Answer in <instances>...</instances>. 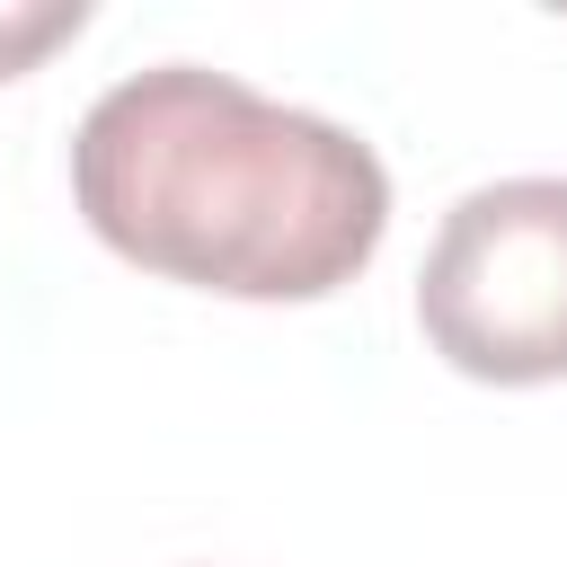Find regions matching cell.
Listing matches in <instances>:
<instances>
[{"label":"cell","instance_id":"obj_3","mask_svg":"<svg viewBox=\"0 0 567 567\" xmlns=\"http://www.w3.org/2000/svg\"><path fill=\"white\" fill-rule=\"evenodd\" d=\"M80 0H62V9H27V18H0V80H18L44 44H62V35H80Z\"/></svg>","mask_w":567,"mask_h":567},{"label":"cell","instance_id":"obj_2","mask_svg":"<svg viewBox=\"0 0 567 567\" xmlns=\"http://www.w3.org/2000/svg\"><path fill=\"white\" fill-rule=\"evenodd\" d=\"M416 328L470 381H567V177L470 186L425 248Z\"/></svg>","mask_w":567,"mask_h":567},{"label":"cell","instance_id":"obj_1","mask_svg":"<svg viewBox=\"0 0 567 567\" xmlns=\"http://www.w3.org/2000/svg\"><path fill=\"white\" fill-rule=\"evenodd\" d=\"M71 195L115 257L230 301H319L390 230L372 142L204 62L115 80L71 133Z\"/></svg>","mask_w":567,"mask_h":567}]
</instances>
